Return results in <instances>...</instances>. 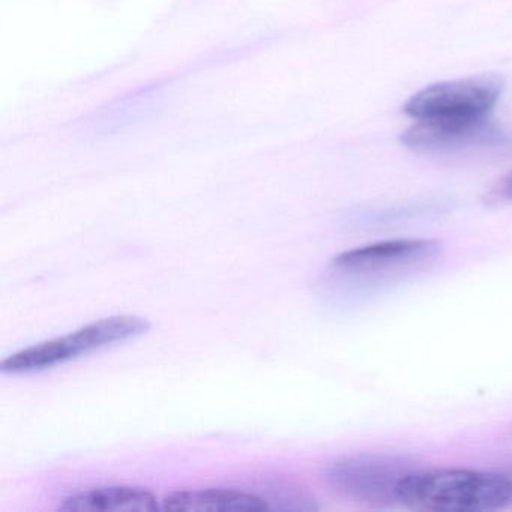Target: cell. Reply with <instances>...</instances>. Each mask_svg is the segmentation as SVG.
<instances>
[{
  "mask_svg": "<svg viewBox=\"0 0 512 512\" xmlns=\"http://www.w3.org/2000/svg\"><path fill=\"white\" fill-rule=\"evenodd\" d=\"M398 503L422 511H496L512 505V475L478 470L418 469L401 482Z\"/></svg>",
  "mask_w": 512,
  "mask_h": 512,
  "instance_id": "6da1fadb",
  "label": "cell"
},
{
  "mask_svg": "<svg viewBox=\"0 0 512 512\" xmlns=\"http://www.w3.org/2000/svg\"><path fill=\"white\" fill-rule=\"evenodd\" d=\"M502 92V77L494 74L436 83L412 95L404 104V113L425 124L484 121L499 103Z\"/></svg>",
  "mask_w": 512,
  "mask_h": 512,
  "instance_id": "7a4b0ae2",
  "label": "cell"
},
{
  "mask_svg": "<svg viewBox=\"0 0 512 512\" xmlns=\"http://www.w3.org/2000/svg\"><path fill=\"white\" fill-rule=\"evenodd\" d=\"M418 470L406 457L359 454L332 461L325 469L329 485L356 502L374 506L398 503L401 482Z\"/></svg>",
  "mask_w": 512,
  "mask_h": 512,
  "instance_id": "3957f363",
  "label": "cell"
},
{
  "mask_svg": "<svg viewBox=\"0 0 512 512\" xmlns=\"http://www.w3.org/2000/svg\"><path fill=\"white\" fill-rule=\"evenodd\" d=\"M401 142L421 154H455L470 149L505 148L512 145V136L488 118L451 125L415 122L401 136Z\"/></svg>",
  "mask_w": 512,
  "mask_h": 512,
  "instance_id": "277c9868",
  "label": "cell"
},
{
  "mask_svg": "<svg viewBox=\"0 0 512 512\" xmlns=\"http://www.w3.org/2000/svg\"><path fill=\"white\" fill-rule=\"evenodd\" d=\"M442 251L434 239H394L344 251L332 259V266L350 275L383 274L433 262Z\"/></svg>",
  "mask_w": 512,
  "mask_h": 512,
  "instance_id": "5b68a950",
  "label": "cell"
},
{
  "mask_svg": "<svg viewBox=\"0 0 512 512\" xmlns=\"http://www.w3.org/2000/svg\"><path fill=\"white\" fill-rule=\"evenodd\" d=\"M151 329V322L145 317L119 314L106 319L95 320L77 331L65 335L71 358H80L92 352L106 349L113 344L134 340Z\"/></svg>",
  "mask_w": 512,
  "mask_h": 512,
  "instance_id": "8992f818",
  "label": "cell"
},
{
  "mask_svg": "<svg viewBox=\"0 0 512 512\" xmlns=\"http://www.w3.org/2000/svg\"><path fill=\"white\" fill-rule=\"evenodd\" d=\"M158 497L143 487L112 485L73 494L59 505L65 512H149L160 509Z\"/></svg>",
  "mask_w": 512,
  "mask_h": 512,
  "instance_id": "52a82bcc",
  "label": "cell"
},
{
  "mask_svg": "<svg viewBox=\"0 0 512 512\" xmlns=\"http://www.w3.org/2000/svg\"><path fill=\"white\" fill-rule=\"evenodd\" d=\"M164 511H269L271 505L265 497L224 488L205 490H179L161 500Z\"/></svg>",
  "mask_w": 512,
  "mask_h": 512,
  "instance_id": "ba28073f",
  "label": "cell"
},
{
  "mask_svg": "<svg viewBox=\"0 0 512 512\" xmlns=\"http://www.w3.org/2000/svg\"><path fill=\"white\" fill-rule=\"evenodd\" d=\"M68 361H71V356L64 337H58L13 353L2 361L0 370L7 374L37 373Z\"/></svg>",
  "mask_w": 512,
  "mask_h": 512,
  "instance_id": "9c48e42d",
  "label": "cell"
},
{
  "mask_svg": "<svg viewBox=\"0 0 512 512\" xmlns=\"http://www.w3.org/2000/svg\"><path fill=\"white\" fill-rule=\"evenodd\" d=\"M155 95L152 89L131 95L116 106L110 107L109 112L101 115L100 125L103 131L119 130L124 125L133 124L154 107Z\"/></svg>",
  "mask_w": 512,
  "mask_h": 512,
  "instance_id": "30bf717a",
  "label": "cell"
},
{
  "mask_svg": "<svg viewBox=\"0 0 512 512\" xmlns=\"http://www.w3.org/2000/svg\"><path fill=\"white\" fill-rule=\"evenodd\" d=\"M500 194H502L505 199L511 200L512 202V173L502 182V187H500Z\"/></svg>",
  "mask_w": 512,
  "mask_h": 512,
  "instance_id": "8fae6325",
  "label": "cell"
}]
</instances>
